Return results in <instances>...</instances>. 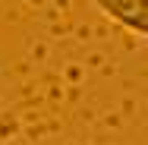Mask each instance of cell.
Returning <instances> with one entry per match:
<instances>
[{"mask_svg": "<svg viewBox=\"0 0 148 145\" xmlns=\"http://www.w3.org/2000/svg\"><path fill=\"white\" fill-rule=\"evenodd\" d=\"M91 3L120 29L148 41V0H91Z\"/></svg>", "mask_w": 148, "mask_h": 145, "instance_id": "1", "label": "cell"}]
</instances>
